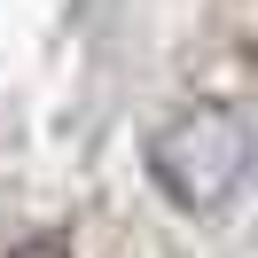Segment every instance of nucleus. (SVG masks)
<instances>
[{"mask_svg":"<svg viewBox=\"0 0 258 258\" xmlns=\"http://www.w3.org/2000/svg\"><path fill=\"white\" fill-rule=\"evenodd\" d=\"M149 180L180 211H227L235 188L250 180V117L235 102H196L164 117L149 141Z\"/></svg>","mask_w":258,"mask_h":258,"instance_id":"nucleus-1","label":"nucleus"}]
</instances>
